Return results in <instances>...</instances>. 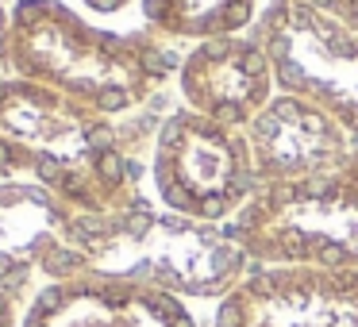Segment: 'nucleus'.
<instances>
[{"label":"nucleus","mask_w":358,"mask_h":327,"mask_svg":"<svg viewBox=\"0 0 358 327\" xmlns=\"http://www.w3.org/2000/svg\"><path fill=\"white\" fill-rule=\"evenodd\" d=\"M220 208H224L220 196H208V201H204V212H208V216H220Z\"/></svg>","instance_id":"nucleus-4"},{"label":"nucleus","mask_w":358,"mask_h":327,"mask_svg":"<svg viewBox=\"0 0 358 327\" xmlns=\"http://www.w3.org/2000/svg\"><path fill=\"white\" fill-rule=\"evenodd\" d=\"M220 119H239V108H231V104H220Z\"/></svg>","instance_id":"nucleus-6"},{"label":"nucleus","mask_w":358,"mask_h":327,"mask_svg":"<svg viewBox=\"0 0 358 327\" xmlns=\"http://www.w3.org/2000/svg\"><path fill=\"white\" fill-rule=\"evenodd\" d=\"M104 104H108V108H120V104H124V96L112 93V96H104Z\"/></svg>","instance_id":"nucleus-9"},{"label":"nucleus","mask_w":358,"mask_h":327,"mask_svg":"<svg viewBox=\"0 0 358 327\" xmlns=\"http://www.w3.org/2000/svg\"><path fill=\"white\" fill-rule=\"evenodd\" d=\"M78 266V258L70 254V250H55V254L47 258V270H55V273H66V270H73Z\"/></svg>","instance_id":"nucleus-1"},{"label":"nucleus","mask_w":358,"mask_h":327,"mask_svg":"<svg viewBox=\"0 0 358 327\" xmlns=\"http://www.w3.org/2000/svg\"><path fill=\"white\" fill-rule=\"evenodd\" d=\"M8 158H12V154H8V147H0V162H8Z\"/></svg>","instance_id":"nucleus-10"},{"label":"nucleus","mask_w":358,"mask_h":327,"mask_svg":"<svg viewBox=\"0 0 358 327\" xmlns=\"http://www.w3.org/2000/svg\"><path fill=\"white\" fill-rule=\"evenodd\" d=\"M39 173H43V177H58V162H43Z\"/></svg>","instance_id":"nucleus-7"},{"label":"nucleus","mask_w":358,"mask_h":327,"mask_svg":"<svg viewBox=\"0 0 358 327\" xmlns=\"http://www.w3.org/2000/svg\"><path fill=\"white\" fill-rule=\"evenodd\" d=\"M20 20H24V24H31V20H39V8H35V4H27V8H20Z\"/></svg>","instance_id":"nucleus-5"},{"label":"nucleus","mask_w":358,"mask_h":327,"mask_svg":"<svg viewBox=\"0 0 358 327\" xmlns=\"http://www.w3.org/2000/svg\"><path fill=\"white\" fill-rule=\"evenodd\" d=\"M101 173H104V177L116 181V177H120V158H116V154H108V158L101 162Z\"/></svg>","instance_id":"nucleus-2"},{"label":"nucleus","mask_w":358,"mask_h":327,"mask_svg":"<svg viewBox=\"0 0 358 327\" xmlns=\"http://www.w3.org/2000/svg\"><path fill=\"white\" fill-rule=\"evenodd\" d=\"M281 78H285L289 85H296V81H301V70H293V66H285V73H281Z\"/></svg>","instance_id":"nucleus-8"},{"label":"nucleus","mask_w":358,"mask_h":327,"mask_svg":"<svg viewBox=\"0 0 358 327\" xmlns=\"http://www.w3.org/2000/svg\"><path fill=\"white\" fill-rule=\"evenodd\" d=\"M273 112H278V116H285V119H293V116H296V104H293V101H281Z\"/></svg>","instance_id":"nucleus-3"}]
</instances>
